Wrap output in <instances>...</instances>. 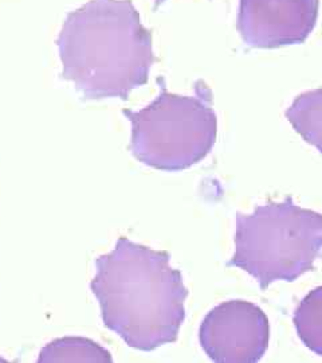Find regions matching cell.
Here are the masks:
<instances>
[{
    "mask_svg": "<svg viewBox=\"0 0 322 363\" xmlns=\"http://www.w3.org/2000/svg\"><path fill=\"white\" fill-rule=\"evenodd\" d=\"M91 289L103 325L129 347L154 351L178 340L188 289L166 250L120 237L112 252L96 259Z\"/></svg>",
    "mask_w": 322,
    "mask_h": 363,
    "instance_id": "cell-2",
    "label": "cell"
},
{
    "mask_svg": "<svg viewBox=\"0 0 322 363\" xmlns=\"http://www.w3.org/2000/svg\"><path fill=\"white\" fill-rule=\"evenodd\" d=\"M199 339L214 362L255 363L269 347L270 325L255 304L230 300L207 313Z\"/></svg>",
    "mask_w": 322,
    "mask_h": 363,
    "instance_id": "cell-5",
    "label": "cell"
},
{
    "mask_svg": "<svg viewBox=\"0 0 322 363\" xmlns=\"http://www.w3.org/2000/svg\"><path fill=\"white\" fill-rule=\"evenodd\" d=\"M39 363H110V352L97 342L81 337H64L47 343L39 354Z\"/></svg>",
    "mask_w": 322,
    "mask_h": 363,
    "instance_id": "cell-8",
    "label": "cell"
},
{
    "mask_svg": "<svg viewBox=\"0 0 322 363\" xmlns=\"http://www.w3.org/2000/svg\"><path fill=\"white\" fill-rule=\"evenodd\" d=\"M321 250L322 214L286 199L236 217L235 252L229 265L251 274L266 289L311 271Z\"/></svg>",
    "mask_w": 322,
    "mask_h": 363,
    "instance_id": "cell-4",
    "label": "cell"
},
{
    "mask_svg": "<svg viewBox=\"0 0 322 363\" xmlns=\"http://www.w3.org/2000/svg\"><path fill=\"white\" fill-rule=\"evenodd\" d=\"M55 43L61 77L85 101H127L156 62L152 30L132 0L86 1L66 15Z\"/></svg>",
    "mask_w": 322,
    "mask_h": 363,
    "instance_id": "cell-1",
    "label": "cell"
},
{
    "mask_svg": "<svg viewBox=\"0 0 322 363\" xmlns=\"http://www.w3.org/2000/svg\"><path fill=\"white\" fill-rule=\"evenodd\" d=\"M297 334L302 343L322 357V286L309 292L294 312Z\"/></svg>",
    "mask_w": 322,
    "mask_h": 363,
    "instance_id": "cell-9",
    "label": "cell"
},
{
    "mask_svg": "<svg viewBox=\"0 0 322 363\" xmlns=\"http://www.w3.org/2000/svg\"><path fill=\"white\" fill-rule=\"evenodd\" d=\"M297 133L322 154V88L297 96L286 111Z\"/></svg>",
    "mask_w": 322,
    "mask_h": 363,
    "instance_id": "cell-7",
    "label": "cell"
},
{
    "mask_svg": "<svg viewBox=\"0 0 322 363\" xmlns=\"http://www.w3.org/2000/svg\"><path fill=\"white\" fill-rule=\"evenodd\" d=\"M320 0H239L236 28L254 49L304 43L314 31Z\"/></svg>",
    "mask_w": 322,
    "mask_h": 363,
    "instance_id": "cell-6",
    "label": "cell"
},
{
    "mask_svg": "<svg viewBox=\"0 0 322 363\" xmlns=\"http://www.w3.org/2000/svg\"><path fill=\"white\" fill-rule=\"evenodd\" d=\"M166 1H167V0H155V1H154V11L156 13Z\"/></svg>",
    "mask_w": 322,
    "mask_h": 363,
    "instance_id": "cell-10",
    "label": "cell"
},
{
    "mask_svg": "<svg viewBox=\"0 0 322 363\" xmlns=\"http://www.w3.org/2000/svg\"><path fill=\"white\" fill-rule=\"evenodd\" d=\"M160 93L139 111L124 109L132 125L129 151L140 163L167 172L190 169L206 157L217 143L218 117L212 91L197 81L193 96L168 91L157 78Z\"/></svg>",
    "mask_w": 322,
    "mask_h": 363,
    "instance_id": "cell-3",
    "label": "cell"
}]
</instances>
